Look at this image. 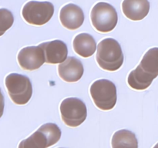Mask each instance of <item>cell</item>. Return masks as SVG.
<instances>
[{"label": "cell", "mask_w": 158, "mask_h": 148, "mask_svg": "<svg viewBox=\"0 0 158 148\" xmlns=\"http://www.w3.org/2000/svg\"><path fill=\"white\" fill-rule=\"evenodd\" d=\"M89 92L94 104L101 110H110L117 103V87L110 80H96L91 85Z\"/></svg>", "instance_id": "2"}, {"label": "cell", "mask_w": 158, "mask_h": 148, "mask_svg": "<svg viewBox=\"0 0 158 148\" xmlns=\"http://www.w3.org/2000/svg\"><path fill=\"white\" fill-rule=\"evenodd\" d=\"M73 46L76 53L83 58L90 57L97 50V43L94 37L84 32L78 34L74 38Z\"/></svg>", "instance_id": "12"}, {"label": "cell", "mask_w": 158, "mask_h": 148, "mask_svg": "<svg viewBox=\"0 0 158 148\" xmlns=\"http://www.w3.org/2000/svg\"><path fill=\"white\" fill-rule=\"evenodd\" d=\"M5 84L14 103L25 105L30 100L32 95V86L29 77L22 74L10 73L6 77Z\"/></svg>", "instance_id": "3"}, {"label": "cell", "mask_w": 158, "mask_h": 148, "mask_svg": "<svg viewBox=\"0 0 158 148\" xmlns=\"http://www.w3.org/2000/svg\"><path fill=\"white\" fill-rule=\"evenodd\" d=\"M45 55V60L49 64L62 63L67 59L68 49L66 43L61 40H53L40 44Z\"/></svg>", "instance_id": "8"}, {"label": "cell", "mask_w": 158, "mask_h": 148, "mask_svg": "<svg viewBox=\"0 0 158 148\" xmlns=\"http://www.w3.org/2000/svg\"><path fill=\"white\" fill-rule=\"evenodd\" d=\"M154 148H158V143H157V144H156V145H155V146H154Z\"/></svg>", "instance_id": "19"}, {"label": "cell", "mask_w": 158, "mask_h": 148, "mask_svg": "<svg viewBox=\"0 0 158 148\" xmlns=\"http://www.w3.org/2000/svg\"><path fill=\"white\" fill-rule=\"evenodd\" d=\"M54 6L49 2L29 1L25 4L22 15L27 23L33 26H43L52 18Z\"/></svg>", "instance_id": "6"}, {"label": "cell", "mask_w": 158, "mask_h": 148, "mask_svg": "<svg viewBox=\"0 0 158 148\" xmlns=\"http://www.w3.org/2000/svg\"><path fill=\"white\" fill-rule=\"evenodd\" d=\"M96 60L100 68L109 72L120 69L124 56L120 43L113 38H106L100 42L97 46Z\"/></svg>", "instance_id": "1"}, {"label": "cell", "mask_w": 158, "mask_h": 148, "mask_svg": "<svg viewBox=\"0 0 158 148\" xmlns=\"http://www.w3.org/2000/svg\"><path fill=\"white\" fill-rule=\"evenodd\" d=\"M60 20L65 28L69 30H76L83 25L84 13L80 6L69 3L60 10Z\"/></svg>", "instance_id": "10"}, {"label": "cell", "mask_w": 158, "mask_h": 148, "mask_svg": "<svg viewBox=\"0 0 158 148\" xmlns=\"http://www.w3.org/2000/svg\"><path fill=\"white\" fill-rule=\"evenodd\" d=\"M90 18L96 30L103 33L114 30L118 22V15L115 8L112 5L103 2L97 3L94 6Z\"/></svg>", "instance_id": "4"}, {"label": "cell", "mask_w": 158, "mask_h": 148, "mask_svg": "<svg viewBox=\"0 0 158 148\" xmlns=\"http://www.w3.org/2000/svg\"><path fill=\"white\" fill-rule=\"evenodd\" d=\"M122 10L127 18L140 21L149 13L150 2L148 0H123Z\"/></svg>", "instance_id": "11"}, {"label": "cell", "mask_w": 158, "mask_h": 148, "mask_svg": "<svg viewBox=\"0 0 158 148\" xmlns=\"http://www.w3.org/2000/svg\"><path fill=\"white\" fill-rule=\"evenodd\" d=\"M17 60L20 67L27 71L38 69L46 63L44 52L40 46L23 48L19 52Z\"/></svg>", "instance_id": "7"}, {"label": "cell", "mask_w": 158, "mask_h": 148, "mask_svg": "<svg viewBox=\"0 0 158 148\" xmlns=\"http://www.w3.org/2000/svg\"><path fill=\"white\" fill-rule=\"evenodd\" d=\"M154 80V77L143 72L138 66L130 72L127 77V83L132 89L136 90H144L151 86Z\"/></svg>", "instance_id": "13"}, {"label": "cell", "mask_w": 158, "mask_h": 148, "mask_svg": "<svg viewBox=\"0 0 158 148\" xmlns=\"http://www.w3.org/2000/svg\"><path fill=\"white\" fill-rule=\"evenodd\" d=\"M50 146L47 137L40 130H37L27 139L22 140L18 148H47Z\"/></svg>", "instance_id": "16"}, {"label": "cell", "mask_w": 158, "mask_h": 148, "mask_svg": "<svg viewBox=\"0 0 158 148\" xmlns=\"http://www.w3.org/2000/svg\"><path fill=\"white\" fill-rule=\"evenodd\" d=\"M14 16L12 12L6 9H0V36L12 27Z\"/></svg>", "instance_id": "17"}, {"label": "cell", "mask_w": 158, "mask_h": 148, "mask_svg": "<svg viewBox=\"0 0 158 148\" xmlns=\"http://www.w3.org/2000/svg\"><path fill=\"white\" fill-rule=\"evenodd\" d=\"M63 123L69 127H77L86 120L87 109L83 100L77 97H69L62 101L60 106Z\"/></svg>", "instance_id": "5"}, {"label": "cell", "mask_w": 158, "mask_h": 148, "mask_svg": "<svg viewBox=\"0 0 158 148\" xmlns=\"http://www.w3.org/2000/svg\"><path fill=\"white\" fill-rule=\"evenodd\" d=\"M4 107H5V100L4 95L0 89V118L2 117L3 113H4Z\"/></svg>", "instance_id": "18"}, {"label": "cell", "mask_w": 158, "mask_h": 148, "mask_svg": "<svg viewBox=\"0 0 158 148\" xmlns=\"http://www.w3.org/2000/svg\"><path fill=\"white\" fill-rule=\"evenodd\" d=\"M112 148H138L135 134L128 130H120L114 133L111 141Z\"/></svg>", "instance_id": "14"}, {"label": "cell", "mask_w": 158, "mask_h": 148, "mask_svg": "<svg viewBox=\"0 0 158 148\" xmlns=\"http://www.w3.org/2000/svg\"><path fill=\"white\" fill-rule=\"evenodd\" d=\"M139 66L143 72L155 79L158 76V47L150 49L144 54Z\"/></svg>", "instance_id": "15"}, {"label": "cell", "mask_w": 158, "mask_h": 148, "mask_svg": "<svg viewBox=\"0 0 158 148\" xmlns=\"http://www.w3.org/2000/svg\"><path fill=\"white\" fill-rule=\"evenodd\" d=\"M84 69L82 62L76 57H67L58 66V73L60 78L67 83H76L82 78Z\"/></svg>", "instance_id": "9"}]
</instances>
